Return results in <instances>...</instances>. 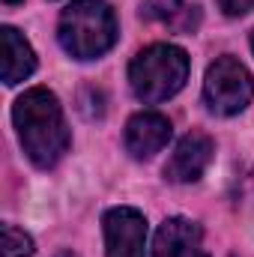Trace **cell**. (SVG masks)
Wrapping results in <instances>:
<instances>
[{
	"label": "cell",
	"instance_id": "obj_7",
	"mask_svg": "<svg viewBox=\"0 0 254 257\" xmlns=\"http://www.w3.org/2000/svg\"><path fill=\"white\" fill-rule=\"evenodd\" d=\"M153 257H209L203 248L200 227L189 218H168L156 230Z\"/></svg>",
	"mask_w": 254,
	"mask_h": 257
},
{
	"label": "cell",
	"instance_id": "obj_10",
	"mask_svg": "<svg viewBox=\"0 0 254 257\" xmlns=\"http://www.w3.org/2000/svg\"><path fill=\"white\" fill-rule=\"evenodd\" d=\"M0 39H3V81L12 87V84L24 81L27 75H33L36 57H33V48L27 45V39L15 27H3Z\"/></svg>",
	"mask_w": 254,
	"mask_h": 257
},
{
	"label": "cell",
	"instance_id": "obj_4",
	"mask_svg": "<svg viewBox=\"0 0 254 257\" xmlns=\"http://www.w3.org/2000/svg\"><path fill=\"white\" fill-rule=\"evenodd\" d=\"M254 96V81L248 69L233 60V57H218L215 63L206 69V81H203V99L209 105V111L215 114H239Z\"/></svg>",
	"mask_w": 254,
	"mask_h": 257
},
{
	"label": "cell",
	"instance_id": "obj_12",
	"mask_svg": "<svg viewBox=\"0 0 254 257\" xmlns=\"http://www.w3.org/2000/svg\"><path fill=\"white\" fill-rule=\"evenodd\" d=\"M218 6L227 12V15H245L254 9V0H218Z\"/></svg>",
	"mask_w": 254,
	"mask_h": 257
},
{
	"label": "cell",
	"instance_id": "obj_11",
	"mask_svg": "<svg viewBox=\"0 0 254 257\" xmlns=\"http://www.w3.org/2000/svg\"><path fill=\"white\" fill-rule=\"evenodd\" d=\"M33 254V239L18 230L15 224H3V248L0 257H30Z\"/></svg>",
	"mask_w": 254,
	"mask_h": 257
},
{
	"label": "cell",
	"instance_id": "obj_14",
	"mask_svg": "<svg viewBox=\"0 0 254 257\" xmlns=\"http://www.w3.org/2000/svg\"><path fill=\"white\" fill-rule=\"evenodd\" d=\"M57 257H75V254H69V251H66V254H57Z\"/></svg>",
	"mask_w": 254,
	"mask_h": 257
},
{
	"label": "cell",
	"instance_id": "obj_1",
	"mask_svg": "<svg viewBox=\"0 0 254 257\" xmlns=\"http://www.w3.org/2000/svg\"><path fill=\"white\" fill-rule=\"evenodd\" d=\"M12 120L18 128L21 147L30 156L33 165L39 168H54L69 150V128L63 120V108L57 102V96L45 87H33L27 90L15 108H12Z\"/></svg>",
	"mask_w": 254,
	"mask_h": 257
},
{
	"label": "cell",
	"instance_id": "obj_3",
	"mask_svg": "<svg viewBox=\"0 0 254 257\" xmlns=\"http://www.w3.org/2000/svg\"><path fill=\"white\" fill-rule=\"evenodd\" d=\"M189 78V54L177 45L159 42L144 48L129 66L132 93L141 102H165L183 90Z\"/></svg>",
	"mask_w": 254,
	"mask_h": 257
},
{
	"label": "cell",
	"instance_id": "obj_9",
	"mask_svg": "<svg viewBox=\"0 0 254 257\" xmlns=\"http://www.w3.org/2000/svg\"><path fill=\"white\" fill-rule=\"evenodd\" d=\"M141 15L174 33H191L200 24V9L189 0H147Z\"/></svg>",
	"mask_w": 254,
	"mask_h": 257
},
{
	"label": "cell",
	"instance_id": "obj_6",
	"mask_svg": "<svg viewBox=\"0 0 254 257\" xmlns=\"http://www.w3.org/2000/svg\"><path fill=\"white\" fill-rule=\"evenodd\" d=\"M209 162H212V141L203 132H189L177 144L171 162L165 165V174L174 183H194L209 168Z\"/></svg>",
	"mask_w": 254,
	"mask_h": 257
},
{
	"label": "cell",
	"instance_id": "obj_13",
	"mask_svg": "<svg viewBox=\"0 0 254 257\" xmlns=\"http://www.w3.org/2000/svg\"><path fill=\"white\" fill-rule=\"evenodd\" d=\"M3 3H6V6H15V3H21V0H3Z\"/></svg>",
	"mask_w": 254,
	"mask_h": 257
},
{
	"label": "cell",
	"instance_id": "obj_15",
	"mask_svg": "<svg viewBox=\"0 0 254 257\" xmlns=\"http://www.w3.org/2000/svg\"><path fill=\"white\" fill-rule=\"evenodd\" d=\"M251 48H254V36H251Z\"/></svg>",
	"mask_w": 254,
	"mask_h": 257
},
{
	"label": "cell",
	"instance_id": "obj_5",
	"mask_svg": "<svg viewBox=\"0 0 254 257\" xmlns=\"http://www.w3.org/2000/svg\"><path fill=\"white\" fill-rule=\"evenodd\" d=\"M105 224V257H144L147 221L132 206H114L102 218Z\"/></svg>",
	"mask_w": 254,
	"mask_h": 257
},
{
	"label": "cell",
	"instance_id": "obj_8",
	"mask_svg": "<svg viewBox=\"0 0 254 257\" xmlns=\"http://www.w3.org/2000/svg\"><path fill=\"white\" fill-rule=\"evenodd\" d=\"M171 141V120L156 114V111H144L135 114L126 126V150L135 159H150L156 156L165 144Z\"/></svg>",
	"mask_w": 254,
	"mask_h": 257
},
{
	"label": "cell",
	"instance_id": "obj_2",
	"mask_svg": "<svg viewBox=\"0 0 254 257\" xmlns=\"http://www.w3.org/2000/svg\"><path fill=\"white\" fill-rule=\"evenodd\" d=\"M60 45L78 60L102 57L117 42V18L105 0H75L60 15Z\"/></svg>",
	"mask_w": 254,
	"mask_h": 257
}]
</instances>
